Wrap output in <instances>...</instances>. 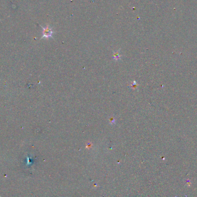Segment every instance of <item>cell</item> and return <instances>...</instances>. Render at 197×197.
Returning a JSON list of instances; mask_svg holds the SVG:
<instances>
[{
  "label": "cell",
  "instance_id": "obj_1",
  "mask_svg": "<svg viewBox=\"0 0 197 197\" xmlns=\"http://www.w3.org/2000/svg\"><path fill=\"white\" fill-rule=\"evenodd\" d=\"M42 28H43V36L42 38H48L52 36L53 31L49 26H47L46 27H42Z\"/></svg>",
  "mask_w": 197,
  "mask_h": 197
},
{
  "label": "cell",
  "instance_id": "obj_2",
  "mask_svg": "<svg viewBox=\"0 0 197 197\" xmlns=\"http://www.w3.org/2000/svg\"><path fill=\"white\" fill-rule=\"evenodd\" d=\"M120 50H118V51H115V52H114V55H113V58L116 61H118L121 59V55H120L119 53Z\"/></svg>",
  "mask_w": 197,
  "mask_h": 197
},
{
  "label": "cell",
  "instance_id": "obj_3",
  "mask_svg": "<svg viewBox=\"0 0 197 197\" xmlns=\"http://www.w3.org/2000/svg\"><path fill=\"white\" fill-rule=\"evenodd\" d=\"M110 123H115V119L114 118H111L110 120Z\"/></svg>",
  "mask_w": 197,
  "mask_h": 197
}]
</instances>
